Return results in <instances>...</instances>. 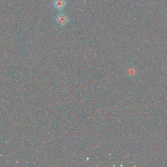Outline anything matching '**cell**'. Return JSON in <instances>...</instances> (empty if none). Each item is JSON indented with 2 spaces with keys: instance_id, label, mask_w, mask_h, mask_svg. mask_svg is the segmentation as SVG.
Segmentation results:
<instances>
[{
  "instance_id": "1",
  "label": "cell",
  "mask_w": 167,
  "mask_h": 167,
  "mask_svg": "<svg viewBox=\"0 0 167 167\" xmlns=\"http://www.w3.org/2000/svg\"><path fill=\"white\" fill-rule=\"evenodd\" d=\"M55 20H56V22L58 23V25L64 26L69 22V19L66 15H65L63 13H60L57 16Z\"/></svg>"
},
{
  "instance_id": "2",
  "label": "cell",
  "mask_w": 167,
  "mask_h": 167,
  "mask_svg": "<svg viewBox=\"0 0 167 167\" xmlns=\"http://www.w3.org/2000/svg\"><path fill=\"white\" fill-rule=\"evenodd\" d=\"M53 5L57 10L62 11L67 5V3L66 0H54Z\"/></svg>"
}]
</instances>
